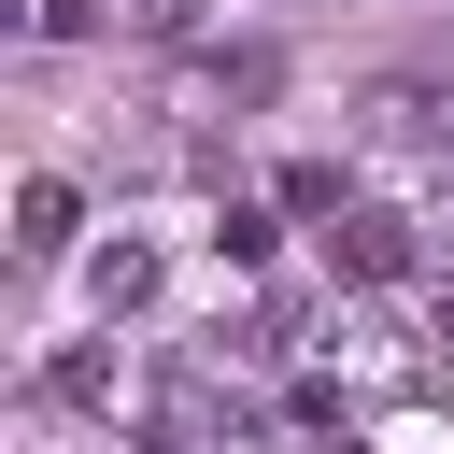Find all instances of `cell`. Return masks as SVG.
Instances as JSON below:
<instances>
[{
    "label": "cell",
    "instance_id": "1",
    "mask_svg": "<svg viewBox=\"0 0 454 454\" xmlns=\"http://www.w3.org/2000/svg\"><path fill=\"white\" fill-rule=\"evenodd\" d=\"M14 213H28V227H14V241H28V255H57V241H71V184H28V199H14Z\"/></svg>",
    "mask_w": 454,
    "mask_h": 454
}]
</instances>
